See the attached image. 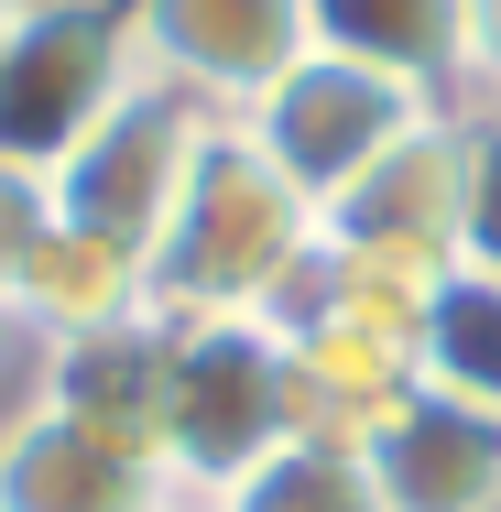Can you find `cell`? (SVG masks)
Instances as JSON below:
<instances>
[{
    "instance_id": "obj_1",
    "label": "cell",
    "mask_w": 501,
    "mask_h": 512,
    "mask_svg": "<svg viewBox=\"0 0 501 512\" xmlns=\"http://www.w3.org/2000/svg\"><path fill=\"white\" fill-rule=\"evenodd\" d=\"M316 251V207L273 175V153L218 120L197 186L175 207V229L153 240V316L175 327H229V316H273V295L295 284V262Z\"/></svg>"
},
{
    "instance_id": "obj_2",
    "label": "cell",
    "mask_w": 501,
    "mask_h": 512,
    "mask_svg": "<svg viewBox=\"0 0 501 512\" xmlns=\"http://www.w3.org/2000/svg\"><path fill=\"white\" fill-rule=\"evenodd\" d=\"M142 77L131 0H22L0 33V164L55 175Z\"/></svg>"
},
{
    "instance_id": "obj_3",
    "label": "cell",
    "mask_w": 501,
    "mask_h": 512,
    "mask_svg": "<svg viewBox=\"0 0 501 512\" xmlns=\"http://www.w3.org/2000/svg\"><path fill=\"white\" fill-rule=\"evenodd\" d=\"M295 436V371L262 316L175 327V404H164V469L186 502H218L240 469H262Z\"/></svg>"
},
{
    "instance_id": "obj_4",
    "label": "cell",
    "mask_w": 501,
    "mask_h": 512,
    "mask_svg": "<svg viewBox=\"0 0 501 512\" xmlns=\"http://www.w3.org/2000/svg\"><path fill=\"white\" fill-rule=\"evenodd\" d=\"M207 142H218V109H197L186 88H164V77H142V88L55 164V218H66V229H99V240H120V251L153 262V240L175 229Z\"/></svg>"
},
{
    "instance_id": "obj_5",
    "label": "cell",
    "mask_w": 501,
    "mask_h": 512,
    "mask_svg": "<svg viewBox=\"0 0 501 512\" xmlns=\"http://www.w3.org/2000/svg\"><path fill=\"white\" fill-rule=\"evenodd\" d=\"M414 120H436V99H414V88L371 77V66H349V55H305L262 109H240V131L273 153V175H284L316 218L349 197V186L393 153Z\"/></svg>"
},
{
    "instance_id": "obj_6",
    "label": "cell",
    "mask_w": 501,
    "mask_h": 512,
    "mask_svg": "<svg viewBox=\"0 0 501 512\" xmlns=\"http://www.w3.org/2000/svg\"><path fill=\"white\" fill-rule=\"evenodd\" d=\"M131 33H142V66L218 120L262 109L316 55L305 0H131Z\"/></svg>"
},
{
    "instance_id": "obj_7",
    "label": "cell",
    "mask_w": 501,
    "mask_h": 512,
    "mask_svg": "<svg viewBox=\"0 0 501 512\" xmlns=\"http://www.w3.org/2000/svg\"><path fill=\"white\" fill-rule=\"evenodd\" d=\"M175 502L186 491L164 480V458L55 414L44 393L0 414V512H175Z\"/></svg>"
},
{
    "instance_id": "obj_8",
    "label": "cell",
    "mask_w": 501,
    "mask_h": 512,
    "mask_svg": "<svg viewBox=\"0 0 501 512\" xmlns=\"http://www.w3.org/2000/svg\"><path fill=\"white\" fill-rule=\"evenodd\" d=\"M316 240L447 273V262H458V109L414 120L393 153H382V164H371V175H360L349 197L316 218Z\"/></svg>"
},
{
    "instance_id": "obj_9",
    "label": "cell",
    "mask_w": 501,
    "mask_h": 512,
    "mask_svg": "<svg viewBox=\"0 0 501 512\" xmlns=\"http://www.w3.org/2000/svg\"><path fill=\"white\" fill-rule=\"evenodd\" d=\"M382 512H501V414L414 382L403 414L371 436Z\"/></svg>"
},
{
    "instance_id": "obj_10",
    "label": "cell",
    "mask_w": 501,
    "mask_h": 512,
    "mask_svg": "<svg viewBox=\"0 0 501 512\" xmlns=\"http://www.w3.org/2000/svg\"><path fill=\"white\" fill-rule=\"evenodd\" d=\"M44 360V404L99 425L120 447L164 458V404H175V316H131V327H99V338H66V349H33ZM175 480V469H164Z\"/></svg>"
},
{
    "instance_id": "obj_11",
    "label": "cell",
    "mask_w": 501,
    "mask_h": 512,
    "mask_svg": "<svg viewBox=\"0 0 501 512\" xmlns=\"http://www.w3.org/2000/svg\"><path fill=\"white\" fill-rule=\"evenodd\" d=\"M284 371H295V436H349V447H371L425 382L414 338L382 327H284Z\"/></svg>"
},
{
    "instance_id": "obj_12",
    "label": "cell",
    "mask_w": 501,
    "mask_h": 512,
    "mask_svg": "<svg viewBox=\"0 0 501 512\" xmlns=\"http://www.w3.org/2000/svg\"><path fill=\"white\" fill-rule=\"evenodd\" d=\"M11 316H22V338L33 349H66V338H99V327H131V316H153V273H142V251H120L99 229H44V251L22 262V284H11Z\"/></svg>"
},
{
    "instance_id": "obj_13",
    "label": "cell",
    "mask_w": 501,
    "mask_h": 512,
    "mask_svg": "<svg viewBox=\"0 0 501 512\" xmlns=\"http://www.w3.org/2000/svg\"><path fill=\"white\" fill-rule=\"evenodd\" d=\"M316 22V55H349L371 77H393L414 99H458V33H469V0H305Z\"/></svg>"
},
{
    "instance_id": "obj_14",
    "label": "cell",
    "mask_w": 501,
    "mask_h": 512,
    "mask_svg": "<svg viewBox=\"0 0 501 512\" xmlns=\"http://www.w3.org/2000/svg\"><path fill=\"white\" fill-rule=\"evenodd\" d=\"M414 371L436 382V393H458V404L501 414V273H447L436 284V306L414 327Z\"/></svg>"
},
{
    "instance_id": "obj_15",
    "label": "cell",
    "mask_w": 501,
    "mask_h": 512,
    "mask_svg": "<svg viewBox=\"0 0 501 512\" xmlns=\"http://www.w3.org/2000/svg\"><path fill=\"white\" fill-rule=\"evenodd\" d=\"M207 512H382V480H371V447H349V436H284Z\"/></svg>"
},
{
    "instance_id": "obj_16",
    "label": "cell",
    "mask_w": 501,
    "mask_h": 512,
    "mask_svg": "<svg viewBox=\"0 0 501 512\" xmlns=\"http://www.w3.org/2000/svg\"><path fill=\"white\" fill-rule=\"evenodd\" d=\"M458 262L501 273V109H458Z\"/></svg>"
},
{
    "instance_id": "obj_17",
    "label": "cell",
    "mask_w": 501,
    "mask_h": 512,
    "mask_svg": "<svg viewBox=\"0 0 501 512\" xmlns=\"http://www.w3.org/2000/svg\"><path fill=\"white\" fill-rule=\"evenodd\" d=\"M44 229H55V175H22V164H0V295L22 284V262L44 251Z\"/></svg>"
},
{
    "instance_id": "obj_18",
    "label": "cell",
    "mask_w": 501,
    "mask_h": 512,
    "mask_svg": "<svg viewBox=\"0 0 501 512\" xmlns=\"http://www.w3.org/2000/svg\"><path fill=\"white\" fill-rule=\"evenodd\" d=\"M458 99L501 109V0H469V33H458Z\"/></svg>"
},
{
    "instance_id": "obj_19",
    "label": "cell",
    "mask_w": 501,
    "mask_h": 512,
    "mask_svg": "<svg viewBox=\"0 0 501 512\" xmlns=\"http://www.w3.org/2000/svg\"><path fill=\"white\" fill-rule=\"evenodd\" d=\"M33 338H22V316H11V295H0V382H11V360H22Z\"/></svg>"
},
{
    "instance_id": "obj_20",
    "label": "cell",
    "mask_w": 501,
    "mask_h": 512,
    "mask_svg": "<svg viewBox=\"0 0 501 512\" xmlns=\"http://www.w3.org/2000/svg\"><path fill=\"white\" fill-rule=\"evenodd\" d=\"M11 11H22V0H0V33H11Z\"/></svg>"
},
{
    "instance_id": "obj_21",
    "label": "cell",
    "mask_w": 501,
    "mask_h": 512,
    "mask_svg": "<svg viewBox=\"0 0 501 512\" xmlns=\"http://www.w3.org/2000/svg\"><path fill=\"white\" fill-rule=\"evenodd\" d=\"M175 512H207V502H175Z\"/></svg>"
}]
</instances>
